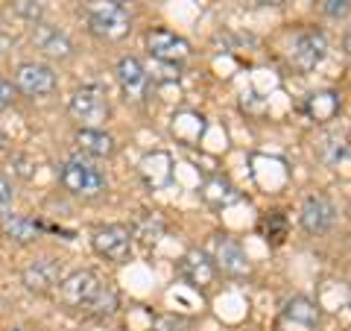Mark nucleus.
Listing matches in <instances>:
<instances>
[{
    "mask_svg": "<svg viewBox=\"0 0 351 331\" xmlns=\"http://www.w3.org/2000/svg\"><path fill=\"white\" fill-rule=\"evenodd\" d=\"M88 32L103 41H120L132 32V15L120 0H88L85 3Z\"/></svg>",
    "mask_w": 351,
    "mask_h": 331,
    "instance_id": "obj_1",
    "label": "nucleus"
},
{
    "mask_svg": "<svg viewBox=\"0 0 351 331\" xmlns=\"http://www.w3.org/2000/svg\"><path fill=\"white\" fill-rule=\"evenodd\" d=\"M59 182L71 196H82V200H94V196H100V194L108 191L106 173L97 168L91 159H82V156L68 159L62 164Z\"/></svg>",
    "mask_w": 351,
    "mask_h": 331,
    "instance_id": "obj_2",
    "label": "nucleus"
},
{
    "mask_svg": "<svg viewBox=\"0 0 351 331\" xmlns=\"http://www.w3.org/2000/svg\"><path fill=\"white\" fill-rule=\"evenodd\" d=\"M68 112L85 129H103L106 120L112 117V103L100 85H80L68 97Z\"/></svg>",
    "mask_w": 351,
    "mask_h": 331,
    "instance_id": "obj_3",
    "label": "nucleus"
},
{
    "mask_svg": "<svg viewBox=\"0 0 351 331\" xmlns=\"http://www.w3.org/2000/svg\"><path fill=\"white\" fill-rule=\"evenodd\" d=\"M205 255L211 258L217 273H226V275H232V279H243V275L252 273V261L246 255V249L228 235H211L208 238Z\"/></svg>",
    "mask_w": 351,
    "mask_h": 331,
    "instance_id": "obj_4",
    "label": "nucleus"
},
{
    "mask_svg": "<svg viewBox=\"0 0 351 331\" xmlns=\"http://www.w3.org/2000/svg\"><path fill=\"white\" fill-rule=\"evenodd\" d=\"M12 85L15 91H21L29 100H41V97H50L53 91L59 88V80H56V71L44 62H21L15 65L12 71Z\"/></svg>",
    "mask_w": 351,
    "mask_h": 331,
    "instance_id": "obj_5",
    "label": "nucleus"
},
{
    "mask_svg": "<svg viewBox=\"0 0 351 331\" xmlns=\"http://www.w3.org/2000/svg\"><path fill=\"white\" fill-rule=\"evenodd\" d=\"M132 244H135V235H132V229L123 223L100 226V229H94V235H91V247L97 255L106 261H114V264L129 261Z\"/></svg>",
    "mask_w": 351,
    "mask_h": 331,
    "instance_id": "obj_6",
    "label": "nucleus"
},
{
    "mask_svg": "<svg viewBox=\"0 0 351 331\" xmlns=\"http://www.w3.org/2000/svg\"><path fill=\"white\" fill-rule=\"evenodd\" d=\"M100 288H103V282H100V275H97L94 270H73L59 282L56 293H59L62 305L85 311V308L94 302V296L100 293Z\"/></svg>",
    "mask_w": 351,
    "mask_h": 331,
    "instance_id": "obj_7",
    "label": "nucleus"
},
{
    "mask_svg": "<svg viewBox=\"0 0 351 331\" xmlns=\"http://www.w3.org/2000/svg\"><path fill=\"white\" fill-rule=\"evenodd\" d=\"M328 56V38L319 30H302L290 44V62L302 73L316 71Z\"/></svg>",
    "mask_w": 351,
    "mask_h": 331,
    "instance_id": "obj_8",
    "label": "nucleus"
},
{
    "mask_svg": "<svg viewBox=\"0 0 351 331\" xmlns=\"http://www.w3.org/2000/svg\"><path fill=\"white\" fill-rule=\"evenodd\" d=\"M64 279V267L59 258L53 255H41L36 261H29L24 273H21V282H24V288L32 290V293H50L59 288V282Z\"/></svg>",
    "mask_w": 351,
    "mask_h": 331,
    "instance_id": "obj_9",
    "label": "nucleus"
},
{
    "mask_svg": "<svg viewBox=\"0 0 351 331\" xmlns=\"http://www.w3.org/2000/svg\"><path fill=\"white\" fill-rule=\"evenodd\" d=\"M147 50H149V56L156 59V62H164V65H176V62H182V59H188L191 56V44L188 38H182L179 32H173V30H164V27H156V30H149L147 32Z\"/></svg>",
    "mask_w": 351,
    "mask_h": 331,
    "instance_id": "obj_10",
    "label": "nucleus"
},
{
    "mask_svg": "<svg viewBox=\"0 0 351 331\" xmlns=\"http://www.w3.org/2000/svg\"><path fill=\"white\" fill-rule=\"evenodd\" d=\"M299 220H302V229L307 235H325V231H331L334 220H337V208L328 196L311 194V196H304Z\"/></svg>",
    "mask_w": 351,
    "mask_h": 331,
    "instance_id": "obj_11",
    "label": "nucleus"
},
{
    "mask_svg": "<svg viewBox=\"0 0 351 331\" xmlns=\"http://www.w3.org/2000/svg\"><path fill=\"white\" fill-rule=\"evenodd\" d=\"M29 38H32V47H36L38 53H44L47 59H59V62H64V59H71V56H73V41L64 36L59 27L47 24V21H41V24L32 27Z\"/></svg>",
    "mask_w": 351,
    "mask_h": 331,
    "instance_id": "obj_12",
    "label": "nucleus"
},
{
    "mask_svg": "<svg viewBox=\"0 0 351 331\" xmlns=\"http://www.w3.org/2000/svg\"><path fill=\"white\" fill-rule=\"evenodd\" d=\"M117 82H120V91L126 94V100H144L147 97V88H149V73L147 68L141 65V59L135 56H123L117 62Z\"/></svg>",
    "mask_w": 351,
    "mask_h": 331,
    "instance_id": "obj_13",
    "label": "nucleus"
},
{
    "mask_svg": "<svg viewBox=\"0 0 351 331\" xmlns=\"http://www.w3.org/2000/svg\"><path fill=\"white\" fill-rule=\"evenodd\" d=\"M179 270H182L184 279H188V284H193L196 290H208L217 279V267L211 264V258H208L205 252H196V249L182 258Z\"/></svg>",
    "mask_w": 351,
    "mask_h": 331,
    "instance_id": "obj_14",
    "label": "nucleus"
},
{
    "mask_svg": "<svg viewBox=\"0 0 351 331\" xmlns=\"http://www.w3.org/2000/svg\"><path fill=\"white\" fill-rule=\"evenodd\" d=\"M0 229H3V235L12 240V244H36L41 238V223L36 217H27V214H3L0 220Z\"/></svg>",
    "mask_w": 351,
    "mask_h": 331,
    "instance_id": "obj_15",
    "label": "nucleus"
},
{
    "mask_svg": "<svg viewBox=\"0 0 351 331\" xmlns=\"http://www.w3.org/2000/svg\"><path fill=\"white\" fill-rule=\"evenodd\" d=\"M76 147L91 159H112L117 152V141L106 129H80L76 132Z\"/></svg>",
    "mask_w": 351,
    "mask_h": 331,
    "instance_id": "obj_16",
    "label": "nucleus"
},
{
    "mask_svg": "<svg viewBox=\"0 0 351 331\" xmlns=\"http://www.w3.org/2000/svg\"><path fill=\"white\" fill-rule=\"evenodd\" d=\"M284 317L299 326L313 328L319 323V308H316V302L307 299V296H293V299H287V305H284Z\"/></svg>",
    "mask_w": 351,
    "mask_h": 331,
    "instance_id": "obj_17",
    "label": "nucleus"
},
{
    "mask_svg": "<svg viewBox=\"0 0 351 331\" xmlns=\"http://www.w3.org/2000/svg\"><path fill=\"white\" fill-rule=\"evenodd\" d=\"M202 196H205V203H211L214 208H219V205L234 203L240 194H237V187H234L232 182H226V179H211V182L205 185Z\"/></svg>",
    "mask_w": 351,
    "mask_h": 331,
    "instance_id": "obj_18",
    "label": "nucleus"
},
{
    "mask_svg": "<svg viewBox=\"0 0 351 331\" xmlns=\"http://www.w3.org/2000/svg\"><path fill=\"white\" fill-rule=\"evenodd\" d=\"M337 109H339L337 94H331V91L313 94V97H311V103H307V112H311L313 120H331V117L337 115Z\"/></svg>",
    "mask_w": 351,
    "mask_h": 331,
    "instance_id": "obj_19",
    "label": "nucleus"
},
{
    "mask_svg": "<svg viewBox=\"0 0 351 331\" xmlns=\"http://www.w3.org/2000/svg\"><path fill=\"white\" fill-rule=\"evenodd\" d=\"M117 305H120L117 290H114V288H108V284H103L100 293L94 296V302L88 305L85 311H88V314H94V317H108V314H114V311H117Z\"/></svg>",
    "mask_w": 351,
    "mask_h": 331,
    "instance_id": "obj_20",
    "label": "nucleus"
},
{
    "mask_svg": "<svg viewBox=\"0 0 351 331\" xmlns=\"http://www.w3.org/2000/svg\"><path fill=\"white\" fill-rule=\"evenodd\" d=\"M261 229H263V235H267V240H272V244H281L284 235H287V220H284V214L272 212V214L263 217Z\"/></svg>",
    "mask_w": 351,
    "mask_h": 331,
    "instance_id": "obj_21",
    "label": "nucleus"
},
{
    "mask_svg": "<svg viewBox=\"0 0 351 331\" xmlns=\"http://www.w3.org/2000/svg\"><path fill=\"white\" fill-rule=\"evenodd\" d=\"M15 15L36 27L44 21V6H41V0H15Z\"/></svg>",
    "mask_w": 351,
    "mask_h": 331,
    "instance_id": "obj_22",
    "label": "nucleus"
},
{
    "mask_svg": "<svg viewBox=\"0 0 351 331\" xmlns=\"http://www.w3.org/2000/svg\"><path fill=\"white\" fill-rule=\"evenodd\" d=\"M319 9H322V15L339 21V18H346V15H348L351 0H319Z\"/></svg>",
    "mask_w": 351,
    "mask_h": 331,
    "instance_id": "obj_23",
    "label": "nucleus"
},
{
    "mask_svg": "<svg viewBox=\"0 0 351 331\" xmlns=\"http://www.w3.org/2000/svg\"><path fill=\"white\" fill-rule=\"evenodd\" d=\"M15 85H12V80H6L3 73H0V112H3V109H9L15 103Z\"/></svg>",
    "mask_w": 351,
    "mask_h": 331,
    "instance_id": "obj_24",
    "label": "nucleus"
},
{
    "mask_svg": "<svg viewBox=\"0 0 351 331\" xmlns=\"http://www.w3.org/2000/svg\"><path fill=\"white\" fill-rule=\"evenodd\" d=\"M9 203H12V185L0 176V208H6Z\"/></svg>",
    "mask_w": 351,
    "mask_h": 331,
    "instance_id": "obj_25",
    "label": "nucleus"
},
{
    "mask_svg": "<svg viewBox=\"0 0 351 331\" xmlns=\"http://www.w3.org/2000/svg\"><path fill=\"white\" fill-rule=\"evenodd\" d=\"M258 6H284L287 3V0H255Z\"/></svg>",
    "mask_w": 351,
    "mask_h": 331,
    "instance_id": "obj_26",
    "label": "nucleus"
},
{
    "mask_svg": "<svg viewBox=\"0 0 351 331\" xmlns=\"http://www.w3.org/2000/svg\"><path fill=\"white\" fill-rule=\"evenodd\" d=\"M343 47H346V53L351 56V27H348V32H346V38H343Z\"/></svg>",
    "mask_w": 351,
    "mask_h": 331,
    "instance_id": "obj_27",
    "label": "nucleus"
},
{
    "mask_svg": "<svg viewBox=\"0 0 351 331\" xmlns=\"http://www.w3.org/2000/svg\"><path fill=\"white\" fill-rule=\"evenodd\" d=\"M6 147V132H3V126H0V150Z\"/></svg>",
    "mask_w": 351,
    "mask_h": 331,
    "instance_id": "obj_28",
    "label": "nucleus"
},
{
    "mask_svg": "<svg viewBox=\"0 0 351 331\" xmlns=\"http://www.w3.org/2000/svg\"><path fill=\"white\" fill-rule=\"evenodd\" d=\"M9 331H24V328H9Z\"/></svg>",
    "mask_w": 351,
    "mask_h": 331,
    "instance_id": "obj_29",
    "label": "nucleus"
}]
</instances>
